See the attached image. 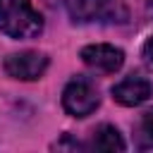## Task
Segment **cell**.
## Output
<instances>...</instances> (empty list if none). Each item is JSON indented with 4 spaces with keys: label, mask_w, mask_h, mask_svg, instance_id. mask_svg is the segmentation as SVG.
Here are the masks:
<instances>
[{
    "label": "cell",
    "mask_w": 153,
    "mask_h": 153,
    "mask_svg": "<svg viewBox=\"0 0 153 153\" xmlns=\"http://www.w3.org/2000/svg\"><path fill=\"white\" fill-rule=\"evenodd\" d=\"M0 31L10 38H33L43 31V17L31 0H0Z\"/></svg>",
    "instance_id": "1"
},
{
    "label": "cell",
    "mask_w": 153,
    "mask_h": 153,
    "mask_svg": "<svg viewBox=\"0 0 153 153\" xmlns=\"http://www.w3.org/2000/svg\"><path fill=\"white\" fill-rule=\"evenodd\" d=\"M65 5L72 22L79 24H124L129 19V12L122 0H65Z\"/></svg>",
    "instance_id": "2"
},
{
    "label": "cell",
    "mask_w": 153,
    "mask_h": 153,
    "mask_svg": "<svg viewBox=\"0 0 153 153\" xmlns=\"http://www.w3.org/2000/svg\"><path fill=\"white\" fill-rule=\"evenodd\" d=\"M100 105L98 88L86 76H74L62 91V108L72 117H86Z\"/></svg>",
    "instance_id": "3"
},
{
    "label": "cell",
    "mask_w": 153,
    "mask_h": 153,
    "mask_svg": "<svg viewBox=\"0 0 153 153\" xmlns=\"http://www.w3.org/2000/svg\"><path fill=\"white\" fill-rule=\"evenodd\" d=\"M5 72L12 79H22V81H33L38 76H43V72L48 69V57L38 50H24V53H14L5 57Z\"/></svg>",
    "instance_id": "4"
},
{
    "label": "cell",
    "mask_w": 153,
    "mask_h": 153,
    "mask_svg": "<svg viewBox=\"0 0 153 153\" xmlns=\"http://www.w3.org/2000/svg\"><path fill=\"white\" fill-rule=\"evenodd\" d=\"M81 60L100 74H112L124 65V53L108 43H93L81 48Z\"/></svg>",
    "instance_id": "5"
},
{
    "label": "cell",
    "mask_w": 153,
    "mask_h": 153,
    "mask_svg": "<svg viewBox=\"0 0 153 153\" xmlns=\"http://www.w3.org/2000/svg\"><path fill=\"white\" fill-rule=\"evenodd\" d=\"M151 96H153V84L146 76H139V74H131V76H127V79H122L120 84L112 86V98L120 105H127V108L141 105Z\"/></svg>",
    "instance_id": "6"
},
{
    "label": "cell",
    "mask_w": 153,
    "mask_h": 153,
    "mask_svg": "<svg viewBox=\"0 0 153 153\" xmlns=\"http://www.w3.org/2000/svg\"><path fill=\"white\" fill-rule=\"evenodd\" d=\"M91 148H96V151H124L127 143H124V139L120 136V131L112 124H100L93 131Z\"/></svg>",
    "instance_id": "7"
},
{
    "label": "cell",
    "mask_w": 153,
    "mask_h": 153,
    "mask_svg": "<svg viewBox=\"0 0 153 153\" xmlns=\"http://www.w3.org/2000/svg\"><path fill=\"white\" fill-rule=\"evenodd\" d=\"M134 139H136V146L139 148H143V151L146 148H153V110H146L141 115V120L136 124Z\"/></svg>",
    "instance_id": "8"
},
{
    "label": "cell",
    "mask_w": 153,
    "mask_h": 153,
    "mask_svg": "<svg viewBox=\"0 0 153 153\" xmlns=\"http://www.w3.org/2000/svg\"><path fill=\"white\" fill-rule=\"evenodd\" d=\"M141 57H143V62L153 69V36L143 43V48H141Z\"/></svg>",
    "instance_id": "9"
},
{
    "label": "cell",
    "mask_w": 153,
    "mask_h": 153,
    "mask_svg": "<svg viewBox=\"0 0 153 153\" xmlns=\"http://www.w3.org/2000/svg\"><path fill=\"white\" fill-rule=\"evenodd\" d=\"M146 14L153 17V0H148V5H146Z\"/></svg>",
    "instance_id": "10"
}]
</instances>
